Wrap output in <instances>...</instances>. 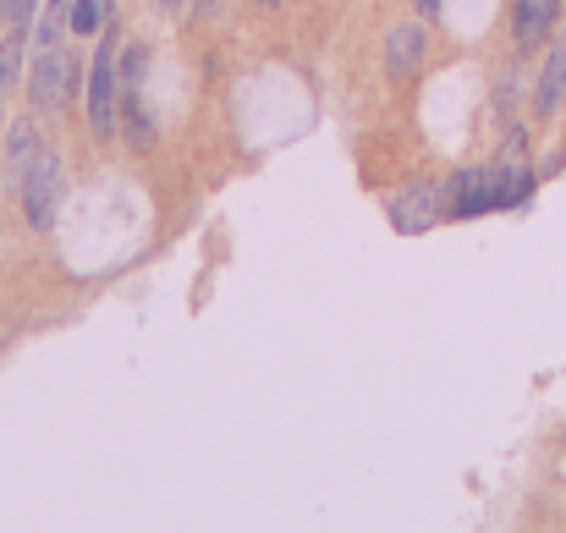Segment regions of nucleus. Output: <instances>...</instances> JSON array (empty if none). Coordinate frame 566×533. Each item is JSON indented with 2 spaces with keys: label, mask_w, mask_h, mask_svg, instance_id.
<instances>
[{
  "label": "nucleus",
  "mask_w": 566,
  "mask_h": 533,
  "mask_svg": "<svg viewBox=\"0 0 566 533\" xmlns=\"http://www.w3.org/2000/svg\"><path fill=\"white\" fill-rule=\"evenodd\" d=\"M116 28L105 22L99 28V50H94V72H88V133L94 138H111L116 133V116H122V72H116Z\"/></svg>",
  "instance_id": "obj_1"
},
{
  "label": "nucleus",
  "mask_w": 566,
  "mask_h": 533,
  "mask_svg": "<svg viewBox=\"0 0 566 533\" xmlns=\"http://www.w3.org/2000/svg\"><path fill=\"white\" fill-rule=\"evenodd\" d=\"M61 192H66V166H61V155L44 144V149L33 155L28 177L17 181V198H22V215H28L33 231H50V226L61 220Z\"/></svg>",
  "instance_id": "obj_2"
},
{
  "label": "nucleus",
  "mask_w": 566,
  "mask_h": 533,
  "mask_svg": "<svg viewBox=\"0 0 566 533\" xmlns=\"http://www.w3.org/2000/svg\"><path fill=\"white\" fill-rule=\"evenodd\" d=\"M72 83H77V61L55 44V50H39L33 61V77H28V100L33 111H61L72 100Z\"/></svg>",
  "instance_id": "obj_3"
},
{
  "label": "nucleus",
  "mask_w": 566,
  "mask_h": 533,
  "mask_svg": "<svg viewBox=\"0 0 566 533\" xmlns=\"http://www.w3.org/2000/svg\"><path fill=\"white\" fill-rule=\"evenodd\" d=\"M440 215H446V187H434V181H412V187H401V192L390 198V226H396L401 237L434 231Z\"/></svg>",
  "instance_id": "obj_4"
},
{
  "label": "nucleus",
  "mask_w": 566,
  "mask_h": 533,
  "mask_svg": "<svg viewBox=\"0 0 566 533\" xmlns=\"http://www.w3.org/2000/svg\"><path fill=\"white\" fill-rule=\"evenodd\" d=\"M495 209V166H468L446 187V220H473Z\"/></svg>",
  "instance_id": "obj_5"
},
{
  "label": "nucleus",
  "mask_w": 566,
  "mask_h": 533,
  "mask_svg": "<svg viewBox=\"0 0 566 533\" xmlns=\"http://www.w3.org/2000/svg\"><path fill=\"white\" fill-rule=\"evenodd\" d=\"M556 22H562V0H512V33H517L523 55H534L545 39H556Z\"/></svg>",
  "instance_id": "obj_6"
},
{
  "label": "nucleus",
  "mask_w": 566,
  "mask_h": 533,
  "mask_svg": "<svg viewBox=\"0 0 566 533\" xmlns=\"http://www.w3.org/2000/svg\"><path fill=\"white\" fill-rule=\"evenodd\" d=\"M423 50H429V39H423V22H396L390 33H385V72L401 83V77H412L418 66H423Z\"/></svg>",
  "instance_id": "obj_7"
},
{
  "label": "nucleus",
  "mask_w": 566,
  "mask_h": 533,
  "mask_svg": "<svg viewBox=\"0 0 566 533\" xmlns=\"http://www.w3.org/2000/svg\"><path fill=\"white\" fill-rule=\"evenodd\" d=\"M562 105H566V28L556 33L551 61H545V72H539V88H534V116H539V122H551Z\"/></svg>",
  "instance_id": "obj_8"
},
{
  "label": "nucleus",
  "mask_w": 566,
  "mask_h": 533,
  "mask_svg": "<svg viewBox=\"0 0 566 533\" xmlns=\"http://www.w3.org/2000/svg\"><path fill=\"white\" fill-rule=\"evenodd\" d=\"M44 144H39V127L33 122H11V133H6V177H11V187L28 177V166H33V155H39Z\"/></svg>",
  "instance_id": "obj_9"
},
{
  "label": "nucleus",
  "mask_w": 566,
  "mask_h": 533,
  "mask_svg": "<svg viewBox=\"0 0 566 533\" xmlns=\"http://www.w3.org/2000/svg\"><path fill=\"white\" fill-rule=\"evenodd\" d=\"M33 33H39V50H55L61 33H72V0H50V6L39 11Z\"/></svg>",
  "instance_id": "obj_10"
},
{
  "label": "nucleus",
  "mask_w": 566,
  "mask_h": 533,
  "mask_svg": "<svg viewBox=\"0 0 566 533\" xmlns=\"http://www.w3.org/2000/svg\"><path fill=\"white\" fill-rule=\"evenodd\" d=\"M105 28V0H72V33L94 39Z\"/></svg>",
  "instance_id": "obj_11"
},
{
  "label": "nucleus",
  "mask_w": 566,
  "mask_h": 533,
  "mask_svg": "<svg viewBox=\"0 0 566 533\" xmlns=\"http://www.w3.org/2000/svg\"><path fill=\"white\" fill-rule=\"evenodd\" d=\"M155 6H160V11H166V17H177V11H182V6H188V0H155Z\"/></svg>",
  "instance_id": "obj_12"
},
{
  "label": "nucleus",
  "mask_w": 566,
  "mask_h": 533,
  "mask_svg": "<svg viewBox=\"0 0 566 533\" xmlns=\"http://www.w3.org/2000/svg\"><path fill=\"white\" fill-rule=\"evenodd\" d=\"M418 11H423V17H434V11H440V0H418Z\"/></svg>",
  "instance_id": "obj_13"
},
{
  "label": "nucleus",
  "mask_w": 566,
  "mask_h": 533,
  "mask_svg": "<svg viewBox=\"0 0 566 533\" xmlns=\"http://www.w3.org/2000/svg\"><path fill=\"white\" fill-rule=\"evenodd\" d=\"M259 6H281V0H259Z\"/></svg>",
  "instance_id": "obj_14"
},
{
  "label": "nucleus",
  "mask_w": 566,
  "mask_h": 533,
  "mask_svg": "<svg viewBox=\"0 0 566 533\" xmlns=\"http://www.w3.org/2000/svg\"><path fill=\"white\" fill-rule=\"evenodd\" d=\"M0 6H6V0H0Z\"/></svg>",
  "instance_id": "obj_15"
}]
</instances>
